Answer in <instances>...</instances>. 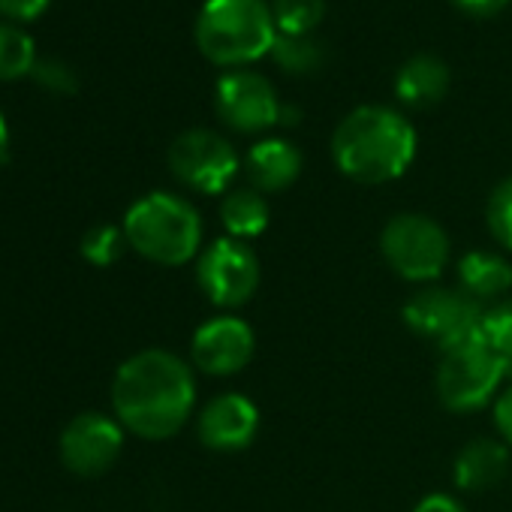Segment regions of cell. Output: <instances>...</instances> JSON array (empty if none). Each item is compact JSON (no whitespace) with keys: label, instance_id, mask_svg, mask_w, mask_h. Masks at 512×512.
<instances>
[{"label":"cell","instance_id":"cell-1","mask_svg":"<svg viewBox=\"0 0 512 512\" xmlns=\"http://www.w3.org/2000/svg\"><path fill=\"white\" fill-rule=\"evenodd\" d=\"M196 404L193 368L169 350L130 356L112 380V410L124 431L145 440L178 434Z\"/></svg>","mask_w":512,"mask_h":512},{"label":"cell","instance_id":"cell-2","mask_svg":"<svg viewBox=\"0 0 512 512\" xmlns=\"http://www.w3.org/2000/svg\"><path fill=\"white\" fill-rule=\"evenodd\" d=\"M416 157L413 124L389 106L353 109L332 136L335 166L359 184L401 178Z\"/></svg>","mask_w":512,"mask_h":512},{"label":"cell","instance_id":"cell-3","mask_svg":"<svg viewBox=\"0 0 512 512\" xmlns=\"http://www.w3.org/2000/svg\"><path fill=\"white\" fill-rule=\"evenodd\" d=\"M127 244L157 266H184L202 253V217L175 193L154 190L124 214Z\"/></svg>","mask_w":512,"mask_h":512},{"label":"cell","instance_id":"cell-4","mask_svg":"<svg viewBox=\"0 0 512 512\" xmlns=\"http://www.w3.org/2000/svg\"><path fill=\"white\" fill-rule=\"evenodd\" d=\"M278 25L266 0H205L196 46L217 67L253 64L275 49Z\"/></svg>","mask_w":512,"mask_h":512},{"label":"cell","instance_id":"cell-5","mask_svg":"<svg viewBox=\"0 0 512 512\" xmlns=\"http://www.w3.org/2000/svg\"><path fill=\"white\" fill-rule=\"evenodd\" d=\"M380 253L389 269L410 284H434L449 263V235L428 214H395L380 232Z\"/></svg>","mask_w":512,"mask_h":512},{"label":"cell","instance_id":"cell-6","mask_svg":"<svg viewBox=\"0 0 512 512\" xmlns=\"http://www.w3.org/2000/svg\"><path fill=\"white\" fill-rule=\"evenodd\" d=\"M482 317L485 308L479 299L467 296L464 290H449L434 284L413 293L401 311L404 326L413 335L437 344L440 353L476 341L482 335Z\"/></svg>","mask_w":512,"mask_h":512},{"label":"cell","instance_id":"cell-7","mask_svg":"<svg viewBox=\"0 0 512 512\" xmlns=\"http://www.w3.org/2000/svg\"><path fill=\"white\" fill-rule=\"evenodd\" d=\"M509 365L482 341H467L440 353L437 398L452 413H473L500 395V383Z\"/></svg>","mask_w":512,"mask_h":512},{"label":"cell","instance_id":"cell-8","mask_svg":"<svg viewBox=\"0 0 512 512\" xmlns=\"http://www.w3.org/2000/svg\"><path fill=\"white\" fill-rule=\"evenodd\" d=\"M196 284L214 308H241L260 287V260L247 241L223 235L202 247L196 260Z\"/></svg>","mask_w":512,"mask_h":512},{"label":"cell","instance_id":"cell-9","mask_svg":"<svg viewBox=\"0 0 512 512\" xmlns=\"http://www.w3.org/2000/svg\"><path fill=\"white\" fill-rule=\"evenodd\" d=\"M169 169L184 187L205 196H217L229 190V184L241 169V160L229 139H223L214 130L196 127V130H184L172 142Z\"/></svg>","mask_w":512,"mask_h":512},{"label":"cell","instance_id":"cell-10","mask_svg":"<svg viewBox=\"0 0 512 512\" xmlns=\"http://www.w3.org/2000/svg\"><path fill=\"white\" fill-rule=\"evenodd\" d=\"M214 106L220 121L238 133H263L281 124V109H284L272 82L260 73H247V70H232L217 82Z\"/></svg>","mask_w":512,"mask_h":512},{"label":"cell","instance_id":"cell-11","mask_svg":"<svg viewBox=\"0 0 512 512\" xmlns=\"http://www.w3.org/2000/svg\"><path fill=\"white\" fill-rule=\"evenodd\" d=\"M124 449V425L106 413H79L61 434V461L79 476L106 473Z\"/></svg>","mask_w":512,"mask_h":512},{"label":"cell","instance_id":"cell-12","mask_svg":"<svg viewBox=\"0 0 512 512\" xmlns=\"http://www.w3.org/2000/svg\"><path fill=\"white\" fill-rule=\"evenodd\" d=\"M253 350H256L253 329L241 317H232V314L205 320L193 332V341H190L193 365L211 377H232L244 371L253 359Z\"/></svg>","mask_w":512,"mask_h":512},{"label":"cell","instance_id":"cell-13","mask_svg":"<svg viewBox=\"0 0 512 512\" xmlns=\"http://www.w3.org/2000/svg\"><path fill=\"white\" fill-rule=\"evenodd\" d=\"M260 431V410L241 392H223L211 398L196 419V434L202 446L214 452H241Z\"/></svg>","mask_w":512,"mask_h":512},{"label":"cell","instance_id":"cell-14","mask_svg":"<svg viewBox=\"0 0 512 512\" xmlns=\"http://www.w3.org/2000/svg\"><path fill=\"white\" fill-rule=\"evenodd\" d=\"M244 172L253 190L281 193L302 175V151L287 139H263L247 151Z\"/></svg>","mask_w":512,"mask_h":512},{"label":"cell","instance_id":"cell-15","mask_svg":"<svg viewBox=\"0 0 512 512\" xmlns=\"http://www.w3.org/2000/svg\"><path fill=\"white\" fill-rule=\"evenodd\" d=\"M509 473V446L497 437H473L452 461V482L461 491H488Z\"/></svg>","mask_w":512,"mask_h":512},{"label":"cell","instance_id":"cell-16","mask_svg":"<svg viewBox=\"0 0 512 512\" xmlns=\"http://www.w3.org/2000/svg\"><path fill=\"white\" fill-rule=\"evenodd\" d=\"M449 91V70L434 55H413L395 76V94L410 109H428Z\"/></svg>","mask_w":512,"mask_h":512},{"label":"cell","instance_id":"cell-17","mask_svg":"<svg viewBox=\"0 0 512 512\" xmlns=\"http://www.w3.org/2000/svg\"><path fill=\"white\" fill-rule=\"evenodd\" d=\"M458 284L473 299H500L512 290V263L494 250H467L458 260Z\"/></svg>","mask_w":512,"mask_h":512},{"label":"cell","instance_id":"cell-18","mask_svg":"<svg viewBox=\"0 0 512 512\" xmlns=\"http://www.w3.org/2000/svg\"><path fill=\"white\" fill-rule=\"evenodd\" d=\"M220 220H223V229L229 238L250 241L269 229L272 208L266 202V193L253 190V187H235L220 202Z\"/></svg>","mask_w":512,"mask_h":512},{"label":"cell","instance_id":"cell-19","mask_svg":"<svg viewBox=\"0 0 512 512\" xmlns=\"http://www.w3.org/2000/svg\"><path fill=\"white\" fill-rule=\"evenodd\" d=\"M37 46L34 40L16 28V25H0V79H22L31 76L37 67Z\"/></svg>","mask_w":512,"mask_h":512},{"label":"cell","instance_id":"cell-20","mask_svg":"<svg viewBox=\"0 0 512 512\" xmlns=\"http://www.w3.org/2000/svg\"><path fill=\"white\" fill-rule=\"evenodd\" d=\"M326 13V0H275L272 16L281 34L305 37L311 34Z\"/></svg>","mask_w":512,"mask_h":512},{"label":"cell","instance_id":"cell-21","mask_svg":"<svg viewBox=\"0 0 512 512\" xmlns=\"http://www.w3.org/2000/svg\"><path fill=\"white\" fill-rule=\"evenodd\" d=\"M127 247H130V244H127V235H124V226L100 223V226H94V229L85 232L79 250H82V256H85L88 263L106 269V266H112V263L121 260Z\"/></svg>","mask_w":512,"mask_h":512},{"label":"cell","instance_id":"cell-22","mask_svg":"<svg viewBox=\"0 0 512 512\" xmlns=\"http://www.w3.org/2000/svg\"><path fill=\"white\" fill-rule=\"evenodd\" d=\"M272 55L278 58V64L287 70V73H314L323 67V49L311 40V34L305 37H287L281 34L275 40V49Z\"/></svg>","mask_w":512,"mask_h":512},{"label":"cell","instance_id":"cell-23","mask_svg":"<svg viewBox=\"0 0 512 512\" xmlns=\"http://www.w3.org/2000/svg\"><path fill=\"white\" fill-rule=\"evenodd\" d=\"M479 338L512 368V299L485 308Z\"/></svg>","mask_w":512,"mask_h":512},{"label":"cell","instance_id":"cell-24","mask_svg":"<svg viewBox=\"0 0 512 512\" xmlns=\"http://www.w3.org/2000/svg\"><path fill=\"white\" fill-rule=\"evenodd\" d=\"M485 223H488L494 241L512 253V178H503L491 190L488 205H485Z\"/></svg>","mask_w":512,"mask_h":512},{"label":"cell","instance_id":"cell-25","mask_svg":"<svg viewBox=\"0 0 512 512\" xmlns=\"http://www.w3.org/2000/svg\"><path fill=\"white\" fill-rule=\"evenodd\" d=\"M31 76H34L46 91H52V94H73V91H76V76H73V70H70L64 61L40 58Z\"/></svg>","mask_w":512,"mask_h":512},{"label":"cell","instance_id":"cell-26","mask_svg":"<svg viewBox=\"0 0 512 512\" xmlns=\"http://www.w3.org/2000/svg\"><path fill=\"white\" fill-rule=\"evenodd\" d=\"M52 0H0V16L13 22H34L49 10Z\"/></svg>","mask_w":512,"mask_h":512},{"label":"cell","instance_id":"cell-27","mask_svg":"<svg viewBox=\"0 0 512 512\" xmlns=\"http://www.w3.org/2000/svg\"><path fill=\"white\" fill-rule=\"evenodd\" d=\"M494 428L506 446H512V383L494 398Z\"/></svg>","mask_w":512,"mask_h":512},{"label":"cell","instance_id":"cell-28","mask_svg":"<svg viewBox=\"0 0 512 512\" xmlns=\"http://www.w3.org/2000/svg\"><path fill=\"white\" fill-rule=\"evenodd\" d=\"M452 4L473 19H491L506 10L509 0H452Z\"/></svg>","mask_w":512,"mask_h":512},{"label":"cell","instance_id":"cell-29","mask_svg":"<svg viewBox=\"0 0 512 512\" xmlns=\"http://www.w3.org/2000/svg\"><path fill=\"white\" fill-rule=\"evenodd\" d=\"M413 512H467V509L461 506V500H458V497L437 491V494L422 497V500L416 503V509H413Z\"/></svg>","mask_w":512,"mask_h":512},{"label":"cell","instance_id":"cell-30","mask_svg":"<svg viewBox=\"0 0 512 512\" xmlns=\"http://www.w3.org/2000/svg\"><path fill=\"white\" fill-rule=\"evenodd\" d=\"M7 154H10V127L4 112H0V160H7Z\"/></svg>","mask_w":512,"mask_h":512}]
</instances>
